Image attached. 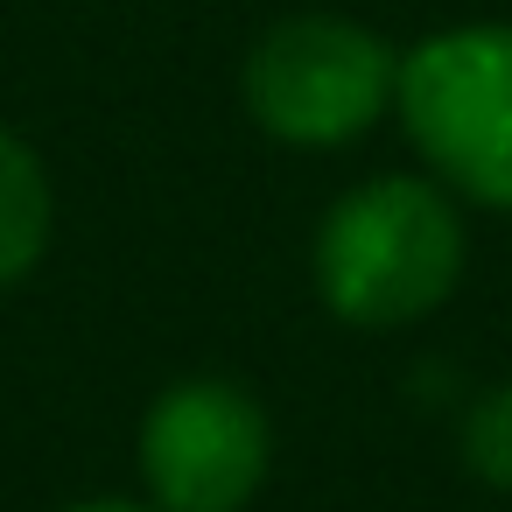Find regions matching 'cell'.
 <instances>
[{
    "label": "cell",
    "instance_id": "cell-1",
    "mask_svg": "<svg viewBox=\"0 0 512 512\" xmlns=\"http://www.w3.org/2000/svg\"><path fill=\"white\" fill-rule=\"evenodd\" d=\"M470 260L463 204L435 176H365L316 218L309 281L330 323L386 337L428 323Z\"/></svg>",
    "mask_w": 512,
    "mask_h": 512
},
{
    "label": "cell",
    "instance_id": "cell-2",
    "mask_svg": "<svg viewBox=\"0 0 512 512\" xmlns=\"http://www.w3.org/2000/svg\"><path fill=\"white\" fill-rule=\"evenodd\" d=\"M400 134L477 211H512V22H449L400 50Z\"/></svg>",
    "mask_w": 512,
    "mask_h": 512
},
{
    "label": "cell",
    "instance_id": "cell-3",
    "mask_svg": "<svg viewBox=\"0 0 512 512\" xmlns=\"http://www.w3.org/2000/svg\"><path fill=\"white\" fill-rule=\"evenodd\" d=\"M393 92H400V50L372 22L323 8L267 22L239 64L246 120L302 155L365 141L393 113Z\"/></svg>",
    "mask_w": 512,
    "mask_h": 512
},
{
    "label": "cell",
    "instance_id": "cell-4",
    "mask_svg": "<svg viewBox=\"0 0 512 512\" xmlns=\"http://www.w3.org/2000/svg\"><path fill=\"white\" fill-rule=\"evenodd\" d=\"M134 463L155 512H246L274 470V421L225 372L169 379L141 414Z\"/></svg>",
    "mask_w": 512,
    "mask_h": 512
},
{
    "label": "cell",
    "instance_id": "cell-5",
    "mask_svg": "<svg viewBox=\"0 0 512 512\" xmlns=\"http://www.w3.org/2000/svg\"><path fill=\"white\" fill-rule=\"evenodd\" d=\"M57 246V183L43 169V155L0 127V295L22 288Z\"/></svg>",
    "mask_w": 512,
    "mask_h": 512
},
{
    "label": "cell",
    "instance_id": "cell-6",
    "mask_svg": "<svg viewBox=\"0 0 512 512\" xmlns=\"http://www.w3.org/2000/svg\"><path fill=\"white\" fill-rule=\"evenodd\" d=\"M456 456H463V470L484 484V491H498V498H512V379H498V386H484L470 407H463V435H456Z\"/></svg>",
    "mask_w": 512,
    "mask_h": 512
},
{
    "label": "cell",
    "instance_id": "cell-7",
    "mask_svg": "<svg viewBox=\"0 0 512 512\" xmlns=\"http://www.w3.org/2000/svg\"><path fill=\"white\" fill-rule=\"evenodd\" d=\"M57 512H155L148 498H78V505H57Z\"/></svg>",
    "mask_w": 512,
    "mask_h": 512
}]
</instances>
